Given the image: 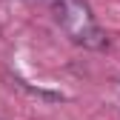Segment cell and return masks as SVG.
<instances>
[{
  "label": "cell",
  "instance_id": "cell-1",
  "mask_svg": "<svg viewBox=\"0 0 120 120\" xmlns=\"http://www.w3.org/2000/svg\"><path fill=\"white\" fill-rule=\"evenodd\" d=\"M49 6L54 11L57 26L63 29V34L71 43H77L83 49H92V52L106 49L109 37L100 29V23L94 20V14H92L86 0H49Z\"/></svg>",
  "mask_w": 120,
  "mask_h": 120
}]
</instances>
